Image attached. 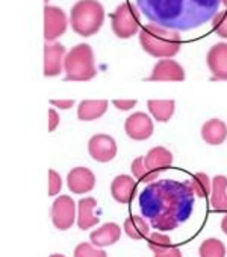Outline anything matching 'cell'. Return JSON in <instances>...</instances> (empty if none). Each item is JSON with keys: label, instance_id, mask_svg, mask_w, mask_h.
I'll return each instance as SVG.
<instances>
[{"label": "cell", "instance_id": "34", "mask_svg": "<svg viewBox=\"0 0 227 257\" xmlns=\"http://www.w3.org/2000/svg\"><path fill=\"white\" fill-rule=\"evenodd\" d=\"M58 125H60V114L53 108H50L48 110V131H54Z\"/></svg>", "mask_w": 227, "mask_h": 257}, {"label": "cell", "instance_id": "13", "mask_svg": "<svg viewBox=\"0 0 227 257\" xmlns=\"http://www.w3.org/2000/svg\"><path fill=\"white\" fill-rule=\"evenodd\" d=\"M206 63L214 79L227 81V43L214 44L208 50Z\"/></svg>", "mask_w": 227, "mask_h": 257}, {"label": "cell", "instance_id": "4", "mask_svg": "<svg viewBox=\"0 0 227 257\" xmlns=\"http://www.w3.org/2000/svg\"><path fill=\"white\" fill-rule=\"evenodd\" d=\"M104 22V8L98 0H79L70 11V25L80 37L98 32Z\"/></svg>", "mask_w": 227, "mask_h": 257}, {"label": "cell", "instance_id": "24", "mask_svg": "<svg viewBox=\"0 0 227 257\" xmlns=\"http://www.w3.org/2000/svg\"><path fill=\"white\" fill-rule=\"evenodd\" d=\"M198 255L200 257H226V245L216 239V237H209L202 242L198 246Z\"/></svg>", "mask_w": 227, "mask_h": 257}, {"label": "cell", "instance_id": "17", "mask_svg": "<svg viewBox=\"0 0 227 257\" xmlns=\"http://www.w3.org/2000/svg\"><path fill=\"white\" fill-rule=\"evenodd\" d=\"M100 221L97 213V201L91 196L78 202V227L80 230H90Z\"/></svg>", "mask_w": 227, "mask_h": 257}, {"label": "cell", "instance_id": "9", "mask_svg": "<svg viewBox=\"0 0 227 257\" xmlns=\"http://www.w3.org/2000/svg\"><path fill=\"white\" fill-rule=\"evenodd\" d=\"M88 152L96 162L108 163L117 156V142L108 134H96L88 142Z\"/></svg>", "mask_w": 227, "mask_h": 257}, {"label": "cell", "instance_id": "32", "mask_svg": "<svg viewBox=\"0 0 227 257\" xmlns=\"http://www.w3.org/2000/svg\"><path fill=\"white\" fill-rule=\"evenodd\" d=\"M50 105H53L56 108H61V110H68L74 105V100L73 99H52Z\"/></svg>", "mask_w": 227, "mask_h": 257}, {"label": "cell", "instance_id": "14", "mask_svg": "<svg viewBox=\"0 0 227 257\" xmlns=\"http://www.w3.org/2000/svg\"><path fill=\"white\" fill-rule=\"evenodd\" d=\"M147 79L148 81H176L178 82V81L185 79V70L178 61L165 58V60H159L154 64L152 75Z\"/></svg>", "mask_w": 227, "mask_h": 257}, {"label": "cell", "instance_id": "35", "mask_svg": "<svg viewBox=\"0 0 227 257\" xmlns=\"http://www.w3.org/2000/svg\"><path fill=\"white\" fill-rule=\"evenodd\" d=\"M221 231L227 236V215L221 219Z\"/></svg>", "mask_w": 227, "mask_h": 257}, {"label": "cell", "instance_id": "18", "mask_svg": "<svg viewBox=\"0 0 227 257\" xmlns=\"http://www.w3.org/2000/svg\"><path fill=\"white\" fill-rule=\"evenodd\" d=\"M122 237V228L116 222H106L90 234V240L97 248H104L117 243Z\"/></svg>", "mask_w": 227, "mask_h": 257}, {"label": "cell", "instance_id": "1", "mask_svg": "<svg viewBox=\"0 0 227 257\" xmlns=\"http://www.w3.org/2000/svg\"><path fill=\"white\" fill-rule=\"evenodd\" d=\"M196 195L188 183L176 180H156L140 193L138 205L150 227L165 233L176 230L188 221L194 209Z\"/></svg>", "mask_w": 227, "mask_h": 257}, {"label": "cell", "instance_id": "33", "mask_svg": "<svg viewBox=\"0 0 227 257\" xmlns=\"http://www.w3.org/2000/svg\"><path fill=\"white\" fill-rule=\"evenodd\" d=\"M154 257H184V255H182L180 248H178V246L173 245L172 248H168L165 251H160V252L154 254Z\"/></svg>", "mask_w": 227, "mask_h": 257}, {"label": "cell", "instance_id": "36", "mask_svg": "<svg viewBox=\"0 0 227 257\" xmlns=\"http://www.w3.org/2000/svg\"><path fill=\"white\" fill-rule=\"evenodd\" d=\"M50 257H66L64 254H52Z\"/></svg>", "mask_w": 227, "mask_h": 257}, {"label": "cell", "instance_id": "6", "mask_svg": "<svg viewBox=\"0 0 227 257\" xmlns=\"http://www.w3.org/2000/svg\"><path fill=\"white\" fill-rule=\"evenodd\" d=\"M110 26L112 31L118 38H130L141 31L140 11L130 2L120 4L116 11L110 14Z\"/></svg>", "mask_w": 227, "mask_h": 257}, {"label": "cell", "instance_id": "27", "mask_svg": "<svg viewBox=\"0 0 227 257\" xmlns=\"http://www.w3.org/2000/svg\"><path fill=\"white\" fill-rule=\"evenodd\" d=\"M74 257H108V254L90 242H82L74 248Z\"/></svg>", "mask_w": 227, "mask_h": 257}, {"label": "cell", "instance_id": "7", "mask_svg": "<svg viewBox=\"0 0 227 257\" xmlns=\"http://www.w3.org/2000/svg\"><path fill=\"white\" fill-rule=\"evenodd\" d=\"M50 216H52V222L54 225L56 230L60 231H66L68 228L73 227L76 221V202L73 201V198L67 196V195H61L58 196L50 209Z\"/></svg>", "mask_w": 227, "mask_h": 257}, {"label": "cell", "instance_id": "31", "mask_svg": "<svg viewBox=\"0 0 227 257\" xmlns=\"http://www.w3.org/2000/svg\"><path fill=\"white\" fill-rule=\"evenodd\" d=\"M112 104L122 111H129L130 108H134L136 105V100L135 99H116Z\"/></svg>", "mask_w": 227, "mask_h": 257}, {"label": "cell", "instance_id": "8", "mask_svg": "<svg viewBox=\"0 0 227 257\" xmlns=\"http://www.w3.org/2000/svg\"><path fill=\"white\" fill-rule=\"evenodd\" d=\"M67 14L60 7L44 8V38L47 41H54L66 34L67 31Z\"/></svg>", "mask_w": 227, "mask_h": 257}, {"label": "cell", "instance_id": "21", "mask_svg": "<svg viewBox=\"0 0 227 257\" xmlns=\"http://www.w3.org/2000/svg\"><path fill=\"white\" fill-rule=\"evenodd\" d=\"M210 207L216 212L227 210V177L216 175L212 180Z\"/></svg>", "mask_w": 227, "mask_h": 257}, {"label": "cell", "instance_id": "23", "mask_svg": "<svg viewBox=\"0 0 227 257\" xmlns=\"http://www.w3.org/2000/svg\"><path fill=\"white\" fill-rule=\"evenodd\" d=\"M148 111L152 113V116L158 120V122H168L172 119L174 108H176V102L168 99V100H148L147 102Z\"/></svg>", "mask_w": 227, "mask_h": 257}, {"label": "cell", "instance_id": "12", "mask_svg": "<svg viewBox=\"0 0 227 257\" xmlns=\"http://www.w3.org/2000/svg\"><path fill=\"white\" fill-rule=\"evenodd\" d=\"M124 131L132 140H147L153 134V120L146 113H134L124 122Z\"/></svg>", "mask_w": 227, "mask_h": 257}, {"label": "cell", "instance_id": "15", "mask_svg": "<svg viewBox=\"0 0 227 257\" xmlns=\"http://www.w3.org/2000/svg\"><path fill=\"white\" fill-rule=\"evenodd\" d=\"M67 186L76 195L88 193L96 186V175L88 168H73L67 175Z\"/></svg>", "mask_w": 227, "mask_h": 257}, {"label": "cell", "instance_id": "20", "mask_svg": "<svg viewBox=\"0 0 227 257\" xmlns=\"http://www.w3.org/2000/svg\"><path fill=\"white\" fill-rule=\"evenodd\" d=\"M108 110V100L100 99V100H82L78 107V117L82 122H91L98 117H102Z\"/></svg>", "mask_w": 227, "mask_h": 257}, {"label": "cell", "instance_id": "25", "mask_svg": "<svg viewBox=\"0 0 227 257\" xmlns=\"http://www.w3.org/2000/svg\"><path fill=\"white\" fill-rule=\"evenodd\" d=\"M188 184L191 186L194 195L198 196V198H208V196L210 195V192H212V181H210V178H209L206 174H203V172L196 174V175L191 178V181H190Z\"/></svg>", "mask_w": 227, "mask_h": 257}, {"label": "cell", "instance_id": "11", "mask_svg": "<svg viewBox=\"0 0 227 257\" xmlns=\"http://www.w3.org/2000/svg\"><path fill=\"white\" fill-rule=\"evenodd\" d=\"M66 47L61 43H48L44 46V76H58L64 70Z\"/></svg>", "mask_w": 227, "mask_h": 257}, {"label": "cell", "instance_id": "2", "mask_svg": "<svg viewBox=\"0 0 227 257\" xmlns=\"http://www.w3.org/2000/svg\"><path fill=\"white\" fill-rule=\"evenodd\" d=\"M222 0H135L138 11L152 23L170 31H192L218 14Z\"/></svg>", "mask_w": 227, "mask_h": 257}, {"label": "cell", "instance_id": "29", "mask_svg": "<svg viewBox=\"0 0 227 257\" xmlns=\"http://www.w3.org/2000/svg\"><path fill=\"white\" fill-rule=\"evenodd\" d=\"M212 28L218 37L227 38V10L216 14V17L212 22Z\"/></svg>", "mask_w": 227, "mask_h": 257}, {"label": "cell", "instance_id": "16", "mask_svg": "<svg viewBox=\"0 0 227 257\" xmlns=\"http://www.w3.org/2000/svg\"><path fill=\"white\" fill-rule=\"evenodd\" d=\"M136 193V181L129 175H118L110 184V195L120 204H129Z\"/></svg>", "mask_w": 227, "mask_h": 257}, {"label": "cell", "instance_id": "28", "mask_svg": "<svg viewBox=\"0 0 227 257\" xmlns=\"http://www.w3.org/2000/svg\"><path fill=\"white\" fill-rule=\"evenodd\" d=\"M130 169H132V174H134V177H135L138 181L150 184L148 172H147V169H146V165H144V159H142V157H138V159H135V160L132 162V166H130Z\"/></svg>", "mask_w": 227, "mask_h": 257}, {"label": "cell", "instance_id": "5", "mask_svg": "<svg viewBox=\"0 0 227 257\" xmlns=\"http://www.w3.org/2000/svg\"><path fill=\"white\" fill-rule=\"evenodd\" d=\"M66 81H90L96 76L94 54L90 44H76L68 50L64 60Z\"/></svg>", "mask_w": 227, "mask_h": 257}, {"label": "cell", "instance_id": "30", "mask_svg": "<svg viewBox=\"0 0 227 257\" xmlns=\"http://www.w3.org/2000/svg\"><path fill=\"white\" fill-rule=\"evenodd\" d=\"M62 189V180H61V175L50 169L48 171V195L50 196H56Z\"/></svg>", "mask_w": 227, "mask_h": 257}, {"label": "cell", "instance_id": "22", "mask_svg": "<svg viewBox=\"0 0 227 257\" xmlns=\"http://www.w3.org/2000/svg\"><path fill=\"white\" fill-rule=\"evenodd\" d=\"M124 233L134 239V240H141L147 239L150 236V224L146 221V218L140 215H132L124 221Z\"/></svg>", "mask_w": 227, "mask_h": 257}, {"label": "cell", "instance_id": "37", "mask_svg": "<svg viewBox=\"0 0 227 257\" xmlns=\"http://www.w3.org/2000/svg\"><path fill=\"white\" fill-rule=\"evenodd\" d=\"M222 4H224V5L227 7V0H222Z\"/></svg>", "mask_w": 227, "mask_h": 257}, {"label": "cell", "instance_id": "10", "mask_svg": "<svg viewBox=\"0 0 227 257\" xmlns=\"http://www.w3.org/2000/svg\"><path fill=\"white\" fill-rule=\"evenodd\" d=\"M172 163H173V154L168 149H165L162 146H156V148L150 149L147 152V156L144 157V165L148 172L150 183L156 181L159 178L160 172L172 166Z\"/></svg>", "mask_w": 227, "mask_h": 257}, {"label": "cell", "instance_id": "19", "mask_svg": "<svg viewBox=\"0 0 227 257\" xmlns=\"http://www.w3.org/2000/svg\"><path fill=\"white\" fill-rule=\"evenodd\" d=\"M202 137L208 145H221L227 139V125L220 119H209L202 126Z\"/></svg>", "mask_w": 227, "mask_h": 257}, {"label": "cell", "instance_id": "26", "mask_svg": "<svg viewBox=\"0 0 227 257\" xmlns=\"http://www.w3.org/2000/svg\"><path fill=\"white\" fill-rule=\"evenodd\" d=\"M147 245H148L150 251H153L154 254H158L160 251H165V249L173 246L170 236H166L165 233H160V231L150 233V236L147 237Z\"/></svg>", "mask_w": 227, "mask_h": 257}, {"label": "cell", "instance_id": "3", "mask_svg": "<svg viewBox=\"0 0 227 257\" xmlns=\"http://www.w3.org/2000/svg\"><path fill=\"white\" fill-rule=\"evenodd\" d=\"M138 35L141 47L154 58H172L179 54L182 47L180 34L160 28L154 23L144 25Z\"/></svg>", "mask_w": 227, "mask_h": 257}]
</instances>
